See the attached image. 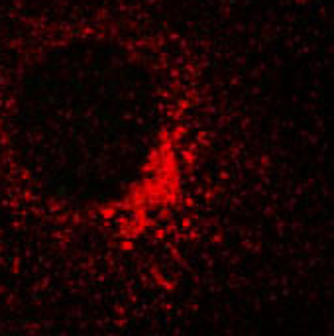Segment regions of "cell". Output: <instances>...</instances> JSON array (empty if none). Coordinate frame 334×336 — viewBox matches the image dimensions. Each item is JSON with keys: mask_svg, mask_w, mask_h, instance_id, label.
Listing matches in <instances>:
<instances>
[{"mask_svg": "<svg viewBox=\"0 0 334 336\" xmlns=\"http://www.w3.org/2000/svg\"><path fill=\"white\" fill-rule=\"evenodd\" d=\"M169 39L157 29H87L39 47L12 98L18 161L69 206L120 208L167 159Z\"/></svg>", "mask_w": 334, "mask_h": 336, "instance_id": "1", "label": "cell"}]
</instances>
